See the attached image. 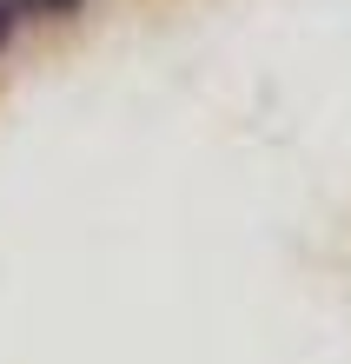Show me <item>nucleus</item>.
Segmentation results:
<instances>
[{
	"label": "nucleus",
	"mask_w": 351,
	"mask_h": 364,
	"mask_svg": "<svg viewBox=\"0 0 351 364\" xmlns=\"http://www.w3.org/2000/svg\"><path fill=\"white\" fill-rule=\"evenodd\" d=\"M20 27V0H0V53H7V40Z\"/></svg>",
	"instance_id": "f03ea898"
},
{
	"label": "nucleus",
	"mask_w": 351,
	"mask_h": 364,
	"mask_svg": "<svg viewBox=\"0 0 351 364\" xmlns=\"http://www.w3.org/2000/svg\"><path fill=\"white\" fill-rule=\"evenodd\" d=\"M80 7V0H20V14H40V20H47V14H73Z\"/></svg>",
	"instance_id": "f257e3e1"
}]
</instances>
